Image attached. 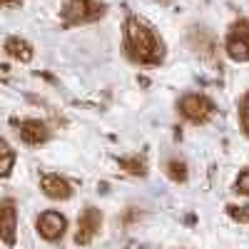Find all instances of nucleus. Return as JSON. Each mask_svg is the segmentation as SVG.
<instances>
[{"label":"nucleus","instance_id":"f3484780","mask_svg":"<svg viewBox=\"0 0 249 249\" xmlns=\"http://www.w3.org/2000/svg\"><path fill=\"white\" fill-rule=\"evenodd\" d=\"M13 3H18V0H3V5H13Z\"/></svg>","mask_w":249,"mask_h":249},{"label":"nucleus","instance_id":"f8f14e48","mask_svg":"<svg viewBox=\"0 0 249 249\" xmlns=\"http://www.w3.org/2000/svg\"><path fill=\"white\" fill-rule=\"evenodd\" d=\"M167 172H170V177H172L175 182H179V179H184V177H187V167H184V162H177V160H172V162L167 164Z\"/></svg>","mask_w":249,"mask_h":249},{"label":"nucleus","instance_id":"ddd939ff","mask_svg":"<svg viewBox=\"0 0 249 249\" xmlns=\"http://www.w3.org/2000/svg\"><path fill=\"white\" fill-rule=\"evenodd\" d=\"M239 117H242V127L249 135V92L242 97V105H239Z\"/></svg>","mask_w":249,"mask_h":249},{"label":"nucleus","instance_id":"7ed1b4c3","mask_svg":"<svg viewBox=\"0 0 249 249\" xmlns=\"http://www.w3.org/2000/svg\"><path fill=\"white\" fill-rule=\"evenodd\" d=\"M224 50L234 62H247L249 60V20H239L230 28Z\"/></svg>","mask_w":249,"mask_h":249},{"label":"nucleus","instance_id":"f03ea898","mask_svg":"<svg viewBox=\"0 0 249 249\" xmlns=\"http://www.w3.org/2000/svg\"><path fill=\"white\" fill-rule=\"evenodd\" d=\"M179 115L187 117L190 122L195 124H204L207 120H210L214 115V102L207 97V95H199V92H190V95H184L179 100Z\"/></svg>","mask_w":249,"mask_h":249},{"label":"nucleus","instance_id":"39448f33","mask_svg":"<svg viewBox=\"0 0 249 249\" xmlns=\"http://www.w3.org/2000/svg\"><path fill=\"white\" fill-rule=\"evenodd\" d=\"M65 227H68L65 217H62L60 212H53V210L43 212V214H40V219H37V232L43 234L48 242L60 239L62 234H65Z\"/></svg>","mask_w":249,"mask_h":249},{"label":"nucleus","instance_id":"9b49d317","mask_svg":"<svg viewBox=\"0 0 249 249\" xmlns=\"http://www.w3.org/2000/svg\"><path fill=\"white\" fill-rule=\"evenodd\" d=\"M0 155H3V164H0V172L3 175H8L10 172V167H13V150H10V144L5 142V140H0Z\"/></svg>","mask_w":249,"mask_h":249},{"label":"nucleus","instance_id":"423d86ee","mask_svg":"<svg viewBox=\"0 0 249 249\" xmlns=\"http://www.w3.org/2000/svg\"><path fill=\"white\" fill-rule=\"evenodd\" d=\"M100 224H102V214L95 210V207H88L85 212H82L80 222H77V234H75V242L77 244H90L92 237L97 234L100 230Z\"/></svg>","mask_w":249,"mask_h":249},{"label":"nucleus","instance_id":"6e6552de","mask_svg":"<svg viewBox=\"0 0 249 249\" xmlns=\"http://www.w3.org/2000/svg\"><path fill=\"white\" fill-rule=\"evenodd\" d=\"M40 187H43V192L50 197V199H68L72 195V187L65 177L60 175H43L40 179Z\"/></svg>","mask_w":249,"mask_h":249},{"label":"nucleus","instance_id":"1a4fd4ad","mask_svg":"<svg viewBox=\"0 0 249 249\" xmlns=\"http://www.w3.org/2000/svg\"><path fill=\"white\" fill-rule=\"evenodd\" d=\"M5 55L13 57V60H20V62H30L33 60V45L28 40L13 35V37L5 40Z\"/></svg>","mask_w":249,"mask_h":249},{"label":"nucleus","instance_id":"2eb2a0df","mask_svg":"<svg viewBox=\"0 0 249 249\" xmlns=\"http://www.w3.org/2000/svg\"><path fill=\"white\" fill-rule=\"evenodd\" d=\"M120 164H122V167H127V172H132V175H142L144 172V164L137 162V160H122Z\"/></svg>","mask_w":249,"mask_h":249},{"label":"nucleus","instance_id":"20e7f679","mask_svg":"<svg viewBox=\"0 0 249 249\" xmlns=\"http://www.w3.org/2000/svg\"><path fill=\"white\" fill-rule=\"evenodd\" d=\"M102 15H105V3L102 0H68L65 5L68 23H92Z\"/></svg>","mask_w":249,"mask_h":249},{"label":"nucleus","instance_id":"dca6fc26","mask_svg":"<svg viewBox=\"0 0 249 249\" xmlns=\"http://www.w3.org/2000/svg\"><path fill=\"white\" fill-rule=\"evenodd\" d=\"M237 192H242V195L249 197V170H244V172L237 177Z\"/></svg>","mask_w":249,"mask_h":249},{"label":"nucleus","instance_id":"4468645a","mask_svg":"<svg viewBox=\"0 0 249 249\" xmlns=\"http://www.w3.org/2000/svg\"><path fill=\"white\" fill-rule=\"evenodd\" d=\"M230 214L237 222H249V204L247 207H230Z\"/></svg>","mask_w":249,"mask_h":249},{"label":"nucleus","instance_id":"9d476101","mask_svg":"<svg viewBox=\"0 0 249 249\" xmlns=\"http://www.w3.org/2000/svg\"><path fill=\"white\" fill-rule=\"evenodd\" d=\"M15 204L8 199L5 204H3V239H5V244H13L15 242Z\"/></svg>","mask_w":249,"mask_h":249},{"label":"nucleus","instance_id":"f257e3e1","mask_svg":"<svg viewBox=\"0 0 249 249\" xmlns=\"http://www.w3.org/2000/svg\"><path fill=\"white\" fill-rule=\"evenodd\" d=\"M124 48H127V55L142 65H157L164 57L162 37L137 15H130L124 20Z\"/></svg>","mask_w":249,"mask_h":249},{"label":"nucleus","instance_id":"0eeeda50","mask_svg":"<svg viewBox=\"0 0 249 249\" xmlns=\"http://www.w3.org/2000/svg\"><path fill=\"white\" fill-rule=\"evenodd\" d=\"M18 132H20V140L25 144H43L50 137V130L45 127V122H40V120H23L18 124Z\"/></svg>","mask_w":249,"mask_h":249}]
</instances>
